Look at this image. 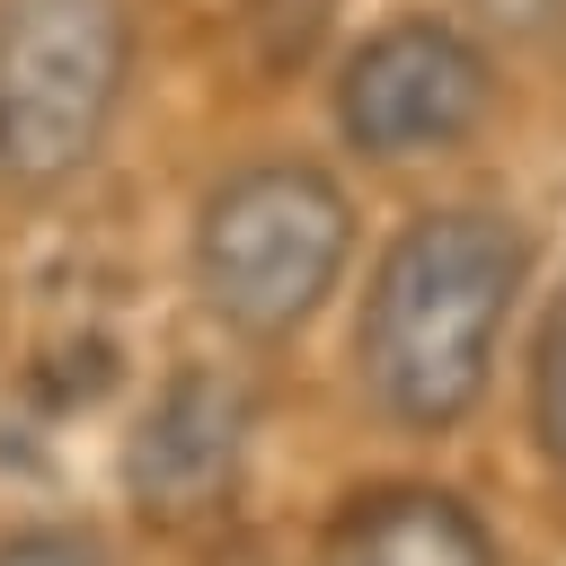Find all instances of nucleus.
I'll use <instances>...</instances> for the list:
<instances>
[{
    "label": "nucleus",
    "instance_id": "nucleus-1",
    "mask_svg": "<svg viewBox=\"0 0 566 566\" xmlns=\"http://www.w3.org/2000/svg\"><path fill=\"white\" fill-rule=\"evenodd\" d=\"M522 274H531V239L513 212L495 203L416 212L380 248L354 310L363 398L407 433H451L495 380V345L522 301Z\"/></svg>",
    "mask_w": 566,
    "mask_h": 566
},
{
    "label": "nucleus",
    "instance_id": "nucleus-2",
    "mask_svg": "<svg viewBox=\"0 0 566 566\" xmlns=\"http://www.w3.org/2000/svg\"><path fill=\"white\" fill-rule=\"evenodd\" d=\"M354 256V203L318 159H248L195 203L186 274L203 318L248 345L301 336Z\"/></svg>",
    "mask_w": 566,
    "mask_h": 566
},
{
    "label": "nucleus",
    "instance_id": "nucleus-3",
    "mask_svg": "<svg viewBox=\"0 0 566 566\" xmlns=\"http://www.w3.org/2000/svg\"><path fill=\"white\" fill-rule=\"evenodd\" d=\"M133 0H0V186H71L124 106Z\"/></svg>",
    "mask_w": 566,
    "mask_h": 566
},
{
    "label": "nucleus",
    "instance_id": "nucleus-4",
    "mask_svg": "<svg viewBox=\"0 0 566 566\" xmlns=\"http://www.w3.org/2000/svg\"><path fill=\"white\" fill-rule=\"evenodd\" d=\"M495 106V62L460 18H389L336 71V133L345 150L407 168L460 150Z\"/></svg>",
    "mask_w": 566,
    "mask_h": 566
},
{
    "label": "nucleus",
    "instance_id": "nucleus-5",
    "mask_svg": "<svg viewBox=\"0 0 566 566\" xmlns=\"http://www.w3.org/2000/svg\"><path fill=\"white\" fill-rule=\"evenodd\" d=\"M256 433V398L221 363H186L150 389V407L124 433V495L142 522H195L239 486Z\"/></svg>",
    "mask_w": 566,
    "mask_h": 566
},
{
    "label": "nucleus",
    "instance_id": "nucleus-6",
    "mask_svg": "<svg viewBox=\"0 0 566 566\" xmlns=\"http://www.w3.org/2000/svg\"><path fill=\"white\" fill-rule=\"evenodd\" d=\"M318 566H504L495 557V531L478 522V504H460L451 486H363L327 539H318Z\"/></svg>",
    "mask_w": 566,
    "mask_h": 566
},
{
    "label": "nucleus",
    "instance_id": "nucleus-7",
    "mask_svg": "<svg viewBox=\"0 0 566 566\" xmlns=\"http://www.w3.org/2000/svg\"><path fill=\"white\" fill-rule=\"evenodd\" d=\"M478 44H513V53H557L566 44V0H460Z\"/></svg>",
    "mask_w": 566,
    "mask_h": 566
},
{
    "label": "nucleus",
    "instance_id": "nucleus-8",
    "mask_svg": "<svg viewBox=\"0 0 566 566\" xmlns=\"http://www.w3.org/2000/svg\"><path fill=\"white\" fill-rule=\"evenodd\" d=\"M531 433H539L548 469L566 478V310L548 318V336H539V354H531Z\"/></svg>",
    "mask_w": 566,
    "mask_h": 566
},
{
    "label": "nucleus",
    "instance_id": "nucleus-9",
    "mask_svg": "<svg viewBox=\"0 0 566 566\" xmlns=\"http://www.w3.org/2000/svg\"><path fill=\"white\" fill-rule=\"evenodd\" d=\"M0 566H115V557H106V539L80 531V522H27V531L0 539Z\"/></svg>",
    "mask_w": 566,
    "mask_h": 566
}]
</instances>
